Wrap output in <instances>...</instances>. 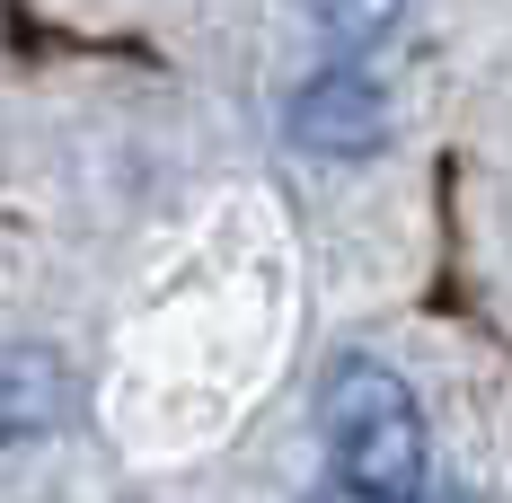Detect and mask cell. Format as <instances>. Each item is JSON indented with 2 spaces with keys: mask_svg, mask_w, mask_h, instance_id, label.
I'll list each match as a JSON object with an SVG mask.
<instances>
[{
  "mask_svg": "<svg viewBox=\"0 0 512 503\" xmlns=\"http://www.w3.org/2000/svg\"><path fill=\"white\" fill-rule=\"evenodd\" d=\"M415 503H468V495H433V486H424V495H415Z\"/></svg>",
  "mask_w": 512,
  "mask_h": 503,
  "instance_id": "obj_6",
  "label": "cell"
},
{
  "mask_svg": "<svg viewBox=\"0 0 512 503\" xmlns=\"http://www.w3.org/2000/svg\"><path fill=\"white\" fill-rule=\"evenodd\" d=\"M283 133H292L309 159H371L389 142V98H380V80H371L362 62H327L318 80L292 89Z\"/></svg>",
  "mask_w": 512,
  "mask_h": 503,
  "instance_id": "obj_2",
  "label": "cell"
},
{
  "mask_svg": "<svg viewBox=\"0 0 512 503\" xmlns=\"http://www.w3.org/2000/svg\"><path fill=\"white\" fill-rule=\"evenodd\" d=\"M309 503H362V495H354V486H336V495H309Z\"/></svg>",
  "mask_w": 512,
  "mask_h": 503,
  "instance_id": "obj_5",
  "label": "cell"
},
{
  "mask_svg": "<svg viewBox=\"0 0 512 503\" xmlns=\"http://www.w3.org/2000/svg\"><path fill=\"white\" fill-rule=\"evenodd\" d=\"M309 18H318V36L345 62H362V53H380L407 27V0H309Z\"/></svg>",
  "mask_w": 512,
  "mask_h": 503,
  "instance_id": "obj_4",
  "label": "cell"
},
{
  "mask_svg": "<svg viewBox=\"0 0 512 503\" xmlns=\"http://www.w3.org/2000/svg\"><path fill=\"white\" fill-rule=\"evenodd\" d=\"M318 424H327V451L345 468V486L362 503H415L433 486V433H424V406L415 389L389 371V362H336L327 371V398H318Z\"/></svg>",
  "mask_w": 512,
  "mask_h": 503,
  "instance_id": "obj_1",
  "label": "cell"
},
{
  "mask_svg": "<svg viewBox=\"0 0 512 503\" xmlns=\"http://www.w3.org/2000/svg\"><path fill=\"white\" fill-rule=\"evenodd\" d=\"M71 362L53 345H0V451L18 442H45L71 424Z\"/></svg>",
  "mask_w": 512,
  "mask_h": 503,
  "instance_id": "obj_3",
  "label": "cell"
}]
</instances>
